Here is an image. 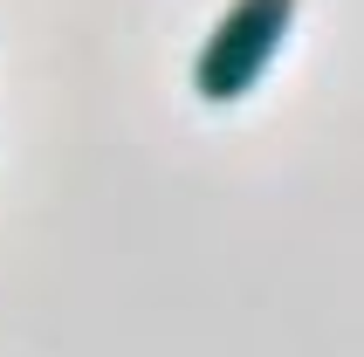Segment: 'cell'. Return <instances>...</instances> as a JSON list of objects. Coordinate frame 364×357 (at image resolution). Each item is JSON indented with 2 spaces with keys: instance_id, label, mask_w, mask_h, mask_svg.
Returning a JSON list of instances; mask_svg holds the SVG:
<instances>
[{
  "instance_id": "1",
  "label": "cell",
  "mask_w": 364,
  "mask_h": 357,
  "mask_svg": "<svg viewBox=\"0 0 364 357\" xmlns=\"http://www.w3.org/2000/svg\"><path fill=\"white\" fill-rule=\"evenodd\" d=\"M289 28H296V0H234L193 55V90L206 103H241L268 76Z\"/></svg>"
}]
</instances>
